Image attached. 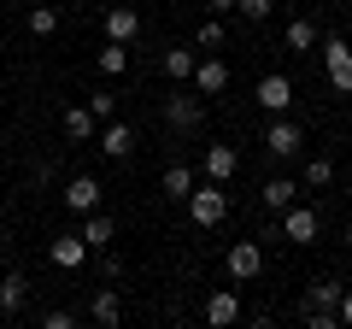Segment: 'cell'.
I'll use <instances>...</instances> for the list:
<instances>
[{
  "label": "cell",
  "mask_w": 352,
  "mask_h": 329,
  "mask_svg": "<svg viewBox=\"0 0 352 329\" xmlns=\"http://www.w3.org/2000/svg\"><path fill=\"white\" fill-rule=\"evenodd\" d=\"M182 206H188V217H194L200 229H217V224L229 217V194H223V182H212V177H206V182H194Z\"/></svg>",
  "instance_id": "obj_1"
},
{
  "label": "cell",
  "mask_w": 352,
  "mask_h": 329,
  "mask_svg": "<svg viewBox=\"0 0 352 329\" xmlns=\"http://www.w3.org/2000/svg\"><path fill=\"white\" fill-rule=\"evenodd\" d=\"M323 47V76H329V89H340V94H352V47L340 36H329V41H317Z\"/></svg>",
  "instance_id": "obj_2"
},
{
  "label": "cell",
  "mask_w": 352,
  "mask_h": 329,
  "mask_svg": "<svg viewBox=\"0 0 352 329\" xmlns=\"http://www.w3.org/2000/svg\"><path fill=\"white\" fill-rule=\"evenodd\" d=\"M164 124L182 129V136H194V129L206 124V100L200 94H164Z\"/></svg>",
  "instance_id": "obj_3"
},
{
  "label": "cell",
  "mask_w": 352,
  "mask_h": 329,
  "mask_svg": "<svg viewBox=\"0 0 352 329\" xmlns=\"http://www.w3.org/2000/svg\"><path fill=\"white\" fill-rule=\"evenodd\" d=\"M252 100L264 106L270 118H282V112H294V83L282 71H270V76H258V89H252Z\"/></svg>",
  "instance_id": "obj_4"
},
{
  "label": "cell",
  "mask_w": 352,
  "mask_h": 329,
  "mask_svg": "<svg viewBox=\"0 0 352 329\" xmlns=\"http://www.w3.org/2000/svg\"><path fill=\"white\" fill-rule=\"evenodd\" d=\"M282 235H288L294 241V247H311V241H317V229H323V224H317V212H311V206H300V200H294V206H282Z\"/></svg>",
  "instance_id": "obj_5"
},
{
  "label": "cell",
  "mask_w": 352,
  "mask_h": 329,
  "mask_svg": "<svg viewBox=\"0 0 352 329\" xmlns=\"http://www.w3.org/2000/svg\"><path fill=\"white\" fill-rule=\"evenodd\" d=\"M300 147H305V136H300V124H294L288 112H282L270 129H264V153H270V159H294Z\"/></svg>",
  "instance_id": "obj_6"
},
{
  "label": "cell",
  "mask_w": 352,
  "mask_h": 329,
  "mask_svg": "<svg viewBox=\"0 0 352 329\" xmlns=\"http://www.w3.org/2000/svg\"><path fill=\"white\" fill-rule=\"evenodd\" d=\"M258 270H264V247H258V241H235V247H229V277L252 282Z\"/></svg>",
  "instance_id": "obj_7"
},
{
  "label": "cell",
  "mask_w": 352,
  "mask_h": 329,
  "mask_svg": "<svg viewBox=\"0 0 352 329\" xmlns=\"http://www.w3.org/2000/svg\"><path fill=\"white\" fill-rule=\"evenodd\" d=\"M76 235L88 241V253H106V247H112V235H118V229H112V217H106L100 206H94V212H82V229H76Z\"/></svg>",
  "instance_id": "obj_8"
},
{
  "label": "cell",
  "mask_w": 352,
  "mask_h": 329,
  "mask_svg": "<svg viewBox=\"0 0 352 329\" xmlns=\"http://www.w3.org/2000/svg\"><path fill=\"white\" fill-rule=\"evenodd\" d=\"M59 200L71 206L76 217H82V212H94V206H100V182H94V177H71V182H65V194H59Z\"/></svg>",
  "instance_id": "obj_9"
},
{
  "label": "cell",
  "mask_w": 352,
  "mask_h": 329,
  "mask_svg": "<svg viewBox=\"0 0 352 329\" xmlns=\"http://www.w3.org/2000/svg\"><path fill=\"white\" fill-rule=\"evenodd\" d=\"M241 171V153L229 147V141H212V147H206V177L212 182H229Z\"/></svg>",
  "instance_id": "obj_10"
},
{
  "label": "cell",
  "mask_w": 352,
  "mask_h": 329,
  "mask_svg": "<svg viewBox=\"0 0 352 329\" xmlns=\"http://www.w3.org/2000/svg\"><path fill=\"white\" fill-rule=\"evenodd\" d=\"M194 83H200L206 100H217V94L229 89V65L223 59H194Z\"/></svg>",
  "instance_id": "obj_11"
},
{
  "label": "cell",
  "mask_w": 352,
  "mask_h": 329,
  "mask_svg": "<svg viewBox=\"0 0 352 329\" xmlns=\"http://www.w3.org/2000/svg\"><path fill=\"white\" fill-rule=\"evenodd\" d=\"M135 30H141V18H135V6H106V41H135Z\"/></svg>",
  "instance_id": "obj_12"
},
{
  "label": "cell",
  "mask_w": 352,
  "mask_h": 329,
  "mask_svg": "<svg viewBox=\"0 0 352 329\" xmlns=\"http://www.w3.org/2000/svg\"><path fill=\"white\" fill-rule=\"evenodd\" d=\"M129 147H135V129L118 124V118H106V129H100V153H106V159H129Z\"/></svg>",
  "instance_id": "obj_13"
},
{
  "label": "cell",
  "mask_w": 352,
  "mask_h": 329,
  "mask_svg": "<svg viewBox=\"0 0 352 329\" xmlns=\"http://www.w3.org/2000/svg\"><path fill=\"white\" fill-rule=\"evenodd\" d=\"M47 259H53L59 270H82V259H88V241H82V235H59V241L47 247Z\"/></svg>",
  "instance_id": "obj_14"
},
{
  "label": "cell",
  "mask_w": 352,
  "mask_h": 329,
  "mask_svg": "<svg viewBox=\"0 0 352 329\" xmlns=\"http://www.w3.org/2000/svg\"><path fill=\"white\" fill-rule=\"evenodd\" d=\"M241 317V294L235 288H217L212 300H206V323H217V329H229Z\"/></svg>",
  "instance_id": "obj_15"
},
{
  "label": "cell",
  "mask_w": 352,
  "mask_h": 329,
  "mask_svg": "<svg viewBox=\"0 0 352 329\" xmlns=\"http://www.w3.org/2000/svg\"><path fill=\"white\" fill-rule=\"evenodd\" d=\"M24 300H30L24 270H6V277H0V312H6V317H18V312H24Z\"/></svg>",
  "instance_id": "obj_16"
},
{
  "label": "cell",
  "mask_w": 352,
  "mask_h": 329,
  "mask_svg": "<svg viewBox=\"0 0 352 329\" xmlns=\"http://www.w3.org/2000/svg\"><path fill=\"white\" fill-rule=\"evenodd\" d=\"M59 124H65V136H71V141H94L100 118L88 112V106H65V112H59Z\"/></svg>",
  "instance_id": "obj_17"
},
{
  "label": "cell",
  "mask_w": 352,
  "mask_h": 329,
  "mask_svg": "<svg viewBox=\"0 0 352 329\" xmlns=\"http://www.w3.org/2000/svg\"><path fill=\"white\" fill-rule=\"evenodd\" d=\"M88 317L112 329L118 317H124V300H118V288H94V300H88Z\"/></svg>",
  "instance_id": "obj_18"
},
{
  "label": "cell",
  "mask_w": 352,
  "mask_h": 329,
  "mask_svg": "<svg viewBox=\"0 0 352 329\" xmlns=\"http://www.w3.org/2000/svg\"><path fill=\"white\" fill-rule=\"evenodd\" d=\"M188 189H194V171H188V164H164V177H159L164 200H188Z\"/></svg>",
  "instance_id": "obj_19"
},
{
  "label": "cell",
  "mask_w": 352,
  "mask_h": 329,
  "mask_svg": "<svg viewBox=\"0 0 352 329\" xmlns=\"http://www.w3.org/2000/svg\"><path fill=\"white\" fill-rule=\"evenodd\" d=\"M159 71L170 76V83H188V76H194V47H164Z\"/></svg>",
  "instance_id": "obj_20"
},
{
  "label": "cell",
  "mask_w": 352,
  "mask_h": 329,
  "mask_svg": "<svg viewBox=\"0 0 352 329\" xmlns=\"http://www.w3.org/2000/svg\"><path fill=\"white\" fill-rule=\"evenodd\" d=\"M264 206H270V212H282V206H294L300 200V189H294V177H270L264 182V194H258Z\"/></svg>",
  "instance_id": "obj_21"
},
{
  "label": "cell",
  "mask_w": 352,
  "mask_h": 329,
  "mask_svg": "<svg viewBox=\"0 0 352 329\" xmlns=\"http://www.w3.org/2000/svg\"><path fill=\"white\" fill-rule=\"evenodd\" d=\"M94 65H100V76H124L129 71V47L124 41H106V47L94 53Z\"/></svg>",
  "instance_id": "obj_22"
},
{
  "label": "cell",
  "mask_w": 352,
  "mask_h": 329,
  "mask_svg": "<svg viewBox=\"0 0 352 329\" xmlns=\"http://www.w3.org/2000/svg\"><path fill=\"white\" fill-rule=\"evenodd\" d=\"M282 41H288V53H311L317 47V24H311V18H294Z\"/></svg>",
  "instance_id": "obj_23"
},
{
  "label": "cell",
  "mask_w": 352,
  "mask_h": 329,
  "mask_svg": "<svg viewBox=\"0 0 352 329\" xmlns=\"http://www.w3.org/2000/svg\"><path fill=\"white\" fill-rule=\"evenodd\" d=\"M305 306H329V312H335V306H340V282L335 277H317L311 288H305Z\"/></svg>",
  "instance_id": "obj_24"
},
{
  "label": "cell",
  "mask_w": 352,
  "mask_h": 329,
  "mask_svg": "<svg viewBox=\"0 0 352 329\" xmlns=\"http://www.w3.org/2000/svg\"><path fill=\"white\" fill-rule=\"evenodd\" d=\"M118 106H124V100H118L112 89H94V94H88V112L100 118V124H106V118H118Z\"/></svg>",
  "instance_id": "obj_25"
},
{
  "label": "cell",
  "mask_w": 352,
  "mask_h": 329,
  "mask_svg": "<svg viewBox=\"0 0 352 329\" xmlns=\"http://www.w3.org/2000/svg\"><path fill=\"white\" fill-rule=\"evenodd\" d=\"M59 30V12L53 6H30V36H53Z\"/></svg>",
  "instance_id": "obj_26"
},
{
  "label": "cell",
  "mask_w": 352,
  "mask_h": 329,
  "mask_svg": "<svg viewBox=\"0 0 352 329\" xmlns=\"http://www.w3.org/2000/svg\"><path fill=\"white\" fill-rule=\"evenodd\" d=\"M235 12L247 18V24H264V18L276 12V0H235Z\"/></svg>",
  "instance_id": "obj_27"
},
{
  "label": "cell",
  "mask_w": 352,
  "mask_h": 329,
  "mask_svg": "<svg viewBox=\"0 0 352 329\" xmlns=\"http://www.w3.org/2000/svg\"><path fill=\"white\" fill-rule=\"evenodd\" d=\"M329 182H335V164H329V159H311V164H305V189H329Z\"/></svg>",
  "instance_id": "obj_28"
},
{
  "label": "cell",
  "mask_w": 352,
  "mask_h": 329,
  "mask_svg": "<svg viewBox=\"0 0 352 329\" xmlns=\"http://www.w3.org/2000/svg\"><path fill=\"white\" fill-rule=\"evenodd\" d=\"M41 329H76V312H65V306H53V312H41Z\"/></svg>",
  "instance_id": "obj_29"
},
{
  "label": "cell",
  "mask_w": 352,
  "mask_h": 329,
  "mask_svg": "<svg viewBox=\"0 0 352 329\" xmlns=\"http://www.w3.org/2000/svg\"><path fill=\"white\" fill-rule=\"evenodd\" d=\"M200 47H223V24H217V18L200 24Z\"/></svg>",
  "instance_id": "obj_30"
},
{
  "label": "cell",
  "mask_w": 352,
  "mask_h": 329,
  "mask_svg": "<svg viewBox=\"0 0 352 329\" xmlns=\"http://www.w3.org/2000/svg\"><path fill=\"white\" fill-rule=\"evenodd\" d=\"M335 317H340V329H352V288H340V306H335Z\"/></svg>",
  "instance_id": "obj_31"
},
{
  "label": "cell",
  "mask_w": 352,
  "mask_h": 329,
  "mask_svg": "<svg viewBox=\"0 0 352 329\" xmlns=\"http://www.w3.org/2000/svg\"><path fill=\"white\" fill-rule=\"evenodd\" d=\"M206 12H235V0H206Z\"/></svg>",
  "instance_id": "obj_32"
},
{
  "label": "cell",
  "mask_w": 352,
  "mask_h": 329,
  "mask_svg": "<svg viewBox=\"0 0 352 329\" xmlns=\"http://www.w3.org/2000/svg\"><path fill=\"white\" fill-rule=\"evenodd\" d=\"M346 247H352V224H346Z\"/></svg>",
  "instance_id": "obj_33"
},
{
  "label": "cell",
  "mask_w": 352,
  "mask_h": 329,
  "mask_svg": "<svg viewBox=\"0 0 352 329\" xmlns=\"http://www.w3.org/2000/svg\"><path fill=\"white\" fill-rule=\"evenodd\" d=\"M0 112H6V94H0Z\"/></svg>",
  "instance_id": "obj_34"
}]
</instances>
